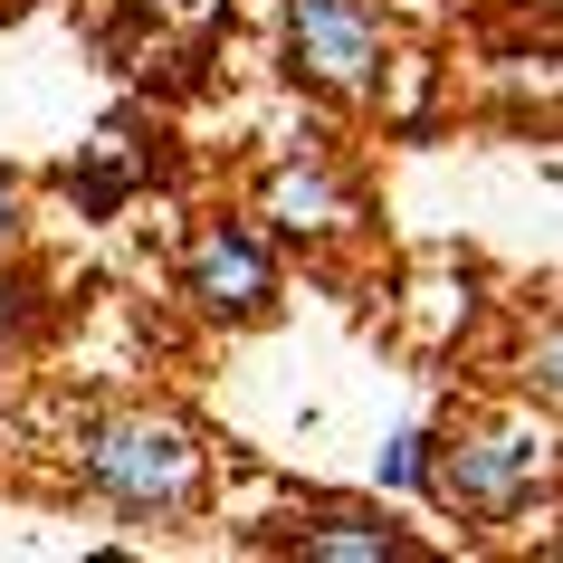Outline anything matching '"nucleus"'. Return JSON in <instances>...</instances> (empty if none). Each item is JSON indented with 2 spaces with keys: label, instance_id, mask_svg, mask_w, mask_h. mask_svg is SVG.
<instances>
[{
  "label": "nucleus",
  "instance_id": "obj_4",
  "mask_svg": "<svg viewBox=\"0 0 563 563\" xmlns=\"http://www.w3.org/2000/svg\"><path fill=\"white\" fill-rule=\"evenodd\" d=\"M181 297L201 306V316L258 325L267 306H277V258H267V239H258V230H239V220H210V230H191V249H181Z\"/></svg>",
  "mask_w": 563,
  "mask_h": 563
},
{
  "label": "nucleus",
  "instance_id": "obj_8",
  "mask_svg": "<svg viewBox=\"0 0 563 563\" xmlns=\"http://www.w3.org/2000/svg\"><path fill=\"white\" fill-rule=\"evenodd\" d=\"M430 449H440L430 430H401V440L383 449V487H430Z\"/></svg>",
  "mask_w": 563,
  "mask_h": 563
},
{
  "label": "nucleus",
  "instance_id": "obj_9",
  "mask_svg": "<svg viewBox=\"0 0 563 563\" xmlns=\"http://www.w3.org/2000/svg\"><path fill=\"white\" fill-rule=\"evenodd\" d=\"M526 373H534V391H544V401H554V411H563V325H544V334H534Z\"/></svg>",
  "mask_w": 563,
  "mask_h": 563
},
{
  "label": "nucleus",
  "instance_id": "obj_5",
  "mask_svg": "<svg viewBox=\"0 0 563 563\" xmlns=\"http://www.w3.org/2000/svg\"><path fill=\"white\" fill-rule=\"evenodd\" d=\"M287 554H306V563H411L420 544L401 526H383V516H316V526H297V534H277Z\"/></svg>",
  "mask_w": 563,
  "mask_h": 563
},
{
  "label": "nucleus",
  "instance_id": "obj_7",
  "mask_svg": "<svg viewBox=\"0 0 563 563\" xmlns=\"http://www.w3.org/2000/svg\"><path fill=\"white\" fill-rule=\"evenodd\" d=\"M144 181H153V163H144V153H124V115H115V124L87 144V163H67V201L87 210V220H115Z\"/></svg>",
  "mask_w": 563,
  "mask_h": 563
},
{
  "label": "nucleus",
  "instance_id": "obj_1",
  "mask_svg": "<svg viewBox=\"0 0 563 563\" xmlns=\"http://www.w3.org/2000/svg\"><path fill=\"white\" fill-rule=\"evenodd\" d=\"M77 477L134 526H181L201 506V440L153 411H96L77 430Z\"/></svg>",
  "mask_w": 563,
  "mask_h": 563
},
{
  "label": "nucleus",
  "instance_id": "obj_6",
  "mask_svg": "<svg viewBox=\"0 0 563 563\" xmlns=\"http://www.w3.org/2000/svg\"><path fill=\"white\" fill-rule=\"evenodd\" d=\"M267 220H287L297 239H325V230H344L354 210H344V181H334L316 153H287V163L267 173Z\"/></svg>",
  "mask_w": 563,
  "mask_h": 563
},
{
  "label": "nucleus",
  "instance_id": "obj_3",
  "mask_svg": "<svg viewBox=\"0 0 563 563\" xmlns=\"http://www.w3.org/2000/svg\"><path fill=\"white\" fill-rule=\"evenodd\" d=\"M287 77L325 96H373L383 87V20L363 0H287Z\"/></svg>",
  "mask_w": 563,
  "mask_h": 563
},
{
  "label": "nucleus",
  "instance_id": "obj_10",
  "mask_svg": "<svg viewBox=\"0 0 563 563\" xmlns=\"http://www.w3.org/2000/svg\"><path fill=\"white\" fill-rule=\"evenodd\" d=\"M20 239V173H0V249Z\"/></svg>",
  "mask_w": 563,
  "mask_h": 563
},
{
  "label": "nucleus",
  "instance_id": "obj_2",
  "mask_svg": "<svg viewBox=\"0 0 563 563\" xmlns=\"http://www.w3.org/2000/svg\"><path fill=\"white\" fill-rule=\"evenodd\" d=\"M544 487H554V449H544V430H487V440L430 449V497L459 506V516H477V526L526 516Z\"/></svg>",
  "mask_w": 563,
  "mask_h": 563
}]
</instances>
